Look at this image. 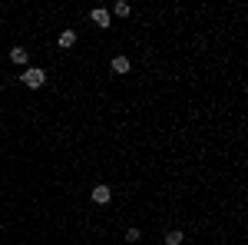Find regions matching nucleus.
<instances>
[{"label":"nucleus","mask_w":248,"mask_h":245,"mask_svg":"<svg viewBox=\"0 0 248 245\" xmlns=\"http://www.w3.org/2000/svg\"><path fill=\"white\" fill-rule=\"evenodd\" d=\"M20 83L27 86V90H40L43 83H46V73H43V66H27L23 76H20Z\"/></svg>","instance_id":"1"},{"label":"nucleus","mask_w":248,"mask_h":245,"mask_svg":"<svg viewBox=\"0 0 248 245\" xmlns=\"http://www.w3.org/2000/svg\"><path fill=\"white\" fill-rule=\"evenodd\" d=\"M27 60H30V53H27L23 47H14V50H10V63H17V66H27Z\"/></svg>","instance_id":"4"},{"label":"nucleus","mask_w":248,"mask_h":245,"mask_svg":"<svg viewBox=\"0 0 248 245\" xmlns=\"http://www.w3.org/2000/svg\"><path fill=\"white\" fill-rule=\"evenodd\" d=\"M60 47H63V50H70V47H73V43H77V30H63V33H60V40H57Z\"/></svg>","instance_id":"6"},{"label":"nucleus","mask_w":248,"mask_h":245,"mask_svg":"<svg viewBox=\"0 0 248 245\" xmlns=\"http://www.w3.org/2000/svg\"><path fill=\"white\" fill-rule=\"evenodd\" d=\"M182 239H186V235H182L179 229H172V232H166V239H162V242H166V245H182Z\"/></svg>","instance_id":"7"},{"label":"nucleus","mask_w":248,"mask_h":245,"mask_svg":"<svg viewBox=\"0 0 248 245\" xmlns=\"http://www.w3.org/2000/svg\"><path fill=\"white\" fill-rule=\"evenodd\" d=\"M90 20H93V23L99 27V30H106V27H109V10H103V7H96L93 14H90Z\"/></svg>","instance_id":"2"},{"label":"nucleus","mask_w":248,"mask_h":245,"mask_svg":"<svg viewBox=\"0 0 248 245\" xmlns=\"http://www.w3.org/2000/svg\"><path fill=\"white\" fill-rule=\"evenodd\" d=\"M113 14H116V17H129V14H133V7H129V3H123V0H116V3H113Z\"/></svg>","instance_id":"8"},{"label":"nucleus","mask_w":248,"mask_h":245,"mask_svg":"<svg viewBox=\"0 0 248 245\" xmlns=\"http://www.w3.org/2000/svg\"><path fill=\"white\" fill-rule=\"evenodd\" d=\"M126 242H139V229H129L126 232Z\"/></svg>","instance_id":"9"},{"label":"nucleus","mask_w":248,"mask_h":245,"mask_svg":"<svg viewBox=\"0 0 248 245\" xmlns=\"http://www.w3.org/2000/svg\"><path fill=\"white\" fill-rule=\"evenodd\" d=\"M129 66H133V63H129V57H113V73L126 76V73H129Z\"/></svg>","instance_id":"5"},{"label":"nucleus","mask_w":248,"mask_h":245,"mask_svg":"<svg viewBox=\"0 0 248 245\" xmlns=\"http://www.w3.org/2000/svg\"><path fill=\"white\" fill-rule=\"evenodd\" d=\"M109 199H113L109 186H93V202H96V206H106Z\"/></svg>","instance_id":"3"}]
</instances>
